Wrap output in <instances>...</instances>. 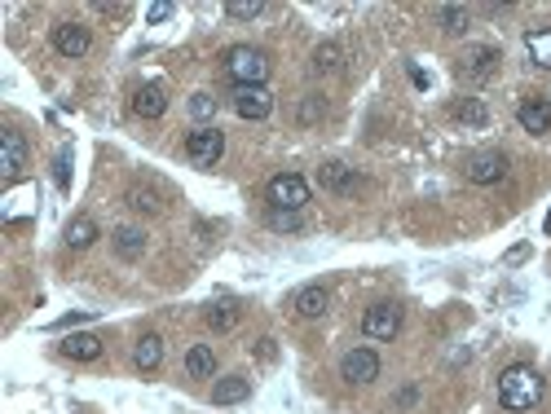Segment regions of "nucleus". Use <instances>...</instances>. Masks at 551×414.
Wrapping results in <instances>:
<instances>
[{
  "mask_svg": "<svg viewBox=\"0 0 551 414\" xmlns=\"http://www.w3.org/2000/svg\"><path fill=\"white\" fill-rule=\"evenodd\" d=\"M141 251H146V234H141L137 225L115 230V256H120V260H141Z\"/></svg>",
  "mask_w": 551,
  "mask_h": 414,
  "instance_id": "obj_22",
  "label": "nucleus"
},
{
  "mask_svg": "<svg viewBox=\"0 0 551 414\" xmlns=\"http://www.w3.org/2000/svg\"><path fill=\"white\" fill-rule=\"evenodd\" d=\"M190 115H194V120H203V128H208V120L216 115V97L212 93H194V97H190Z\"/></svg>",
  "mask_w": 551,
  "mask_h": 414,
  "instance_id": "obj_30",
  "label": "nucleus"
},
{
  "mask_svg": "<svg viewBox=\"0 0 551 414\" xmlns=\"http://www.w3.org/2000/svg\"><path fill=\"white\" fill-rule=\"evenodd\" d=\"M97 243V220L93 216H76L71 225H67V248L71 251H85Z\"/></svg>",
  "mask_w": 551,
  "mask_h": 414,
  "instance_id": "obj_23",
  "label": "nucleus"
},
{
  "mask_svg": "<svg viewBox=\"0 0 551 414\" xmlns=\"http://www.w3.org/2000/svg\"><path fill=\"white\" fill-rule=\"evenodd\" d=\"M455 115H459V124H472V128L490 124V111H485V102H464Z\"/></svg>",
  "mask_w": 551,
  "mask_h": 414,
  "instance_id": "obj_29",
  "label": "nucleus"
},
{
  "mask_svg": "<svg viewBox=\"0 0 551 414\" xmlns=\"http://www.w3.org/2000/svg\"><path fill=\"white\" fill-rule=\"evenodd\" d=\"M62 353H67L71 362H97V357H102V339H97V335H71V339L62 344Z\"/></svg>",
  "mask_w": 551,
  "mask_h": 414,
  "instance_id": "obj_25",
  "label": "nucleus"
},
{
  "mask_svg": "<svg viewBox=\"0 0 551 414\" xmlns=\"http://www.w3.org/2000/svg\"><path fill=\"white\" fill-rule=\"evenodd\" d=\"M516 124L525 132H551V102H520Z\"/></svg>",
  "mask_w": 551,
  "mask_h": 414,
  "instance_id": "obj_16",
  "label": "nucleus"
},
{
  "mask_svg": "<svg viewBox=\"0 0 551 414\" xmlns=\"http://www.w3.org/2000/svg\"><path fill=\"white\" fill-rule=\"evenodd\" d=\"M318 185L331 190V194H353V190L362 185V176H357L348 164H322L318 167Z\"/></svg>",
  "mask_w": 551,
  "mask_h": 414,
  "instance_id": "obj_12",
  "label": "nucleus"
},
{
  "mask_svg": "<svg viewBox=\"0 0 551 414\" xmlns=\"http://www.w3.org/2000/svg\"><path fill=\"white\" fill-rule=\"evenodd\" d=\"M225 76L234 80V88H265L269 80V53L256 49V44H234L225 49Z\"/></svg>",
  "mask_w": 551,
  "mask_h": 414,
  "instance_id": "obj_2",
  "label": "nucleus"
},
{
  "mask_svg": "<svg viewBox=\"0 0 551 414\" xmlns=\"http://www.w3.org/2000/svg\"><path fill=\"white\" fill-rule=\"evenodd\" d=\"M322 115H327V102H322V97H304L300 111H296L300 124H313V120H322Z\"/></svg>",
  "mask_w": 551,
  "mask_h": 414,
  "instance_id": "obj_31",
  "label": "nucleus"
},
{
  "mask_svg": "<svg viewBox=\"0 0 551 414\" xmlns=\"http://www.w3.org/2000/svg\"><path fill=\"white\" fill-rule=\"evenodd\" d=\"M53 181H58V190H71V150H62L53 159Z\"/></svg>",
  "mask_w": 551,
  "mask_h": 414,
  "instance_id": "obj_32",
  "label": "nucleus"
},
{
  "mask_svg": "<svg viewBox=\"0 0 551 414\" xmlns=\"http://www.w3.org/2000/svg\"><path fill=\"white\" fill-rule=\"evenodd\" d=\"M437 22H441L446 36H464L472 14H467V4H437Z\"/></svg>",
  "mask_w": 551,
  "mask_h": 414,
  "instance_id": "obj_24",
  "label": "nucleus"
},
{
  "mask_svg": "<svg viewBox=\"0 0 551 414\" xmlns=\"http://www.w3.org/2000/svg\"><path fill=\"white\" fill-rule=\"evenodd\" d=\"M265 14V0H230L225 4V18H234V22H252Z\"/></svg>",
  "mask_w": 551,
  "mask_h": 414,
  "instance_id": "obj_28",
  "label": "nucleus"
},
{
  "mask_svg": "<svg viewBox=\"0 0 551 414\" xmlns=\"http://www.w3.org/2000/svg\"><path fill=\"white\" fill-rule=\"evenodd\" d=\"M159 362H164V339L155 331H146L132 344V366L137 371H159Z\"/></svg>",
  "mask_w": 551,
  "mask_h": 414,
  "instance_id": "obj_15",
  "label": "nucleus"
},
{
  "mask_svg": "<svg viewBox=\"0 0 551 414\" xmlns=\"http://www.w3.org/2000/svg\"><path fill=\"white\" fill-rule=\"evenodd\" d=\"M499 62H503V53L494 44H472V49H464V58H459V76H467V80H490Z\"/></svg>",
  "mask_w": 551,
  "mask_h": 414,
  "instance_id": "obj_8",
  "label": "nucleus"
},
{
  "mask_svg": "<svg viewBox=\"0 0 551 414\" xmlns=\"http://www.w3.org/2000/svg\"><path fill=\"white\" fill-rule=\"evenodd\" d=\"M265 199H269V207H283V212H304V203H309V181L296 176V172H278V176H269Z\"/></svg>",
  "mask_w": 551,
  "mask_h": 414,
  "instance_id": "obj_3",
  "label": "nucleus"
},
{
  "mask_svg": "<svg viewBox=\"0 0 551 414\" xmlns=\"http://www.w3.org/2000/svg\"><path fill=\"white\" fill-rule=\"evenodd\" d=\"M97 14H106V18H124L128 4H106V0H102V4H97Z\"/></svg>",
  "mask_w": 551,
  "mask_h": 414,
  "instance_id": "obj_34",
  "label": "nucleus"
},
{
  "mask_svg": "<svg viewBox=\"0 0 551 414\" xmlns=\"http://www.w3.org/2000/svg\"><path fill=\"white\" fill-rule=\"evenodd\" d=\"M464 176L472 181V185H494V181L508 176V155H503V150H481V155L467 159Z\"/></svg>",
  "mask_w": 551,
  "mask_h": 414,
  "instance_id": "obj_6",
  "label": "nucleus"
},
{
  "mask_svg": "<svg viewBox=\"0 0 551 414\" xmlns=\"http://www.w3.org/2000/svg\"><path fill=\"white\" fill-rule=\"evenodd\" d=\"M525 53H529V62L551 71V27H529L525 32Z\"/></svg>",
  "mask_w": 551,
  "mask_h": 414,
  "instance_id": "obj_20",
  "label": "nucleus"
},
{
  "mask_svg": "<svg viewBox=\"0 0 551 414\" xmlns=\"http://www.w3.org/2000/svg\"><path fill=\"white\" fill-rule=\"evenodd\" d=\"M185 374H190V379H212V374H216L212 344H194V348L185 353Z\"/></svg>",
  "mask_w": 551,
  "mask_h": 414,
  "instance_id": "obj_21",
  "label": "nucleus"
},
{
  "mask_svg": "<svg viewBox=\"0 0 551 414\" xmlns=\"http://www.w3.org/2000/svg\"><path fill=\"white\" fill-rule=\"evenodd\" d=\"M234 115L239 120H269L274 111V93L269 88H234Z\"/></svg>",
  "mask_w": 551,
  "mask_h": 414,
  "instance_id": "obj_10",
  "label": "nucleus"
},
{
  "mask_svg": "<svg viewBox=\"0 0 551 414\" xmlns=\"http://www.w3.org/2000/svg\"><path fill=\"white\" fill-rule=\"evenodd\" d=\"M0 150H5V155H0L5 176L18 181V172L27 167V141H23V132H18V128H5V132H0Z\"/></svg>",
  "mask_w": 551,
  "mask_h": 414,
  "instance_id": "obj_11",
  "label": "nucleus"
},
{
  "mask_svg": "<svg viewBox=\"0 0 551 414\" xmlns=\"http://www.w3.org/2000/svg\"><path fill=\"white\" fill-rule=\"evenodd\" d=\"M146 18H150V22H164V18H172V4H168V0L150 4V9H146Z\"/></svg>",
  "mask_w": 551,
  "mask_h": 414,
  "instance_id": "obj_33",
  "label": "nucleus"
},
{
  "mask_svg": "<svg viewBox=\"0 0 551 414\" xmlns=\"http://www.w3.org/2000/svg\"><path fill=\"white\" fill-rule=\"evenodd\" d=\"M327 304H331V291L318 287V283H309V287L296 291V300H292V309H296L304 322H313V318H322L327 313Z\"/></svg>",
  "mask_w": 551,
  "mask_h": 414,
  "instance_id": "obj_14",
  "label": "nucleus"
},
{
  "mask_svg": "<svg viewBox=\"0 0 551 414\" xmlns=\"http://www.w3.org/2000/svg\"><path fill=\"white\" fill-rule=\"evenodd\" d=\"M543 392H547L543 374L534 371V366H525V362H516V366H508V371L499 374V406L511 414L534 410L543 401Z\"/></svg>",
  "mask_w": 551,
  "mask_h": 414,
  "instance_id": "obj_1",
  "label": "nucleus"
},
{
  "mask_svg": "<svg viewBox=\"0 0 551 414\" xmlns=\"http://www.w3.org/2000/svg\"><path fill=\"white\" fill-rule=\"evenodd\" d=\"M164 111H168V97H164L159 84H141V88L132 93V115H137V120H159Z\"/></svg>",
  "mask_w": 551,
  "mask_h": 414,
  "instance_id": "obj_13",
  "label": "nucleus"
},
{
  "mask_svg": "<svg viewBox=\"0 0 551 414\" xmlns=\"http://www.w3.org/2000/svg\"><path fill=\"white\" fill-rule=\"evenodd\" d=\"M124 203L132 207V212H141V216H155V212H164V199H159V190H155V185H146V181L128 185Z\"/></svg>",
  "mask_w": 551,
  "mask_h": 414,
  "instance_id": "obj_17",
  "label": "nucleus"
},
{
  "mask_svg": "<svg viewBox=\"0 0 551 414\" xmlns=\"http://www.w3.org/2000/svg\"><path fill=\"white\" fill-rule=\"evenodd\" d=\"M93 36H88L85 22H71V18H62L58 27H53V49L62 53V58H85Z\"/></svg>",
  "mask_w": 551,
  "mask_h": 414,
  "instance_id": "obj_9",
  "label": "nucleus"
},
{
  "mask_svg": "<svg viewBox=\"0 0 551 414\" xmlns=\"http://www.w3.org/2000/svg\"><path fill=\"white\" fill-rule=\"evenodd\" d=\"M344 71V49L336 40H322L313 49V76H339Z\"/></svg>",
  "mask_w": 551,
  "mask_h": 414,
  "instance_id": "obj_19",
  "label": "nucleus"
},
{
  "mask_svg": "<svg viewBox=\"0 0 551 414\" xmlns=\"http://www.w3.org/2000/svg\"><path fill=\"white\" fill-rule=\"evenodd\" d=\"M225 155V132L221 128H194L190 137H185V159L194 167H212L216 159Z\"/></svg>",
  "mask_w": 551,
  "mask_h": 414,
  "instance_id": "obj_5",
  "label": "nucleus"
},
{
  "mask_svg": "<svg viewBox=\"0 0 551 414\" xmlns=\"http://www.w3.org/2000/svg\"><path fill=\"white\" fill-rule=\"evenodd\" d=\"M265 225H269L274 234H296V230H304V216H300V212H283V207H269Z\"/></svg>",
  "mask_w": 551,
  "mask_h": 414,
  "instance_id": "obj_26",
  "label": "nucleus"
},
{
  "mask_svg": "<svg viewBox=\"0 0 551 414\" xmlns=\"http://www.w3.org/2000/svg\"><path fill=\"white\" fill-rule=\"evenodd\" d=\"M397 331H402V309H397V304H375V309H366V318H362V335H366V339L388 344V339H397Z\"/></svg>",
  "mask_w": 551,
  "mask_h": 414,
  "instance_id": "obj_7",
  "label": "nucleus"
},
{
  "mask_svg": "<svg viewBox=\"0 0 551 414\" xmlns=\"http://www.w3.org/2000/svg\"><path fill=\"white\" fill-rule=\"evenodd\" d=\"M248 392H252V383L243 374H225L212 388V401L216 406H239V401H248Z\"/></svg>",
  "mask_w": 551,
  "mask_h": 414,
  "instance_id": "obj_18",
  "label": "nucleus"
},
{
  "mask_svg": "<svg viewBox=\"0 0 551 414\" xmlns=\"http://www.w3.org/2000/svg\"><path fill=\"white\" fill-rule=\"evenodd\" d=\"M203 318H208L212 331H234V327H239V304H212Z\"/></svg>",
  "mask_w": 551,
  "mask_h": 414,
  "instance_id": "obj_27",
  "label": "nucleus"
},
{
  "mask_svg": "<svg viewBox=\"0 0 551 414\" xmlns=\"http://www.w3.org/2000/svg\"><path fill=\"white\" fill-rule=\"evenodd\" d=\"M339 379L353 383V388L375 383V379H380V353H375V348H348V353L339 357Z\"/></svg>",
  "mask_w": 551,
  "mask_h": 414,
  "instance_id": "obj_4",
  "label": "nucleus"
}]
</instances>
